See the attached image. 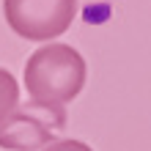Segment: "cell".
Wrapping results in <instances>:
<instances>
[{
    "mask_svg": "<svg viewBox=\"0 0 151 151\" xmlns=\"http://www.w3.org/2000/svg\"><path fill=\"white\" fill-rule=\"evenodd\" d=\"M19 104V85L8 69H0V124L17 110Z\"/></svg>",
    "mask_w": 151,
    "mask_h": 151,
    "instance_id": "4",
    "label": "cell"
},
{
    "mask_svg": "<svg viewBox=\"0 0 151 151\" xmlns=\"http://www.w3.org/2000/svg\"><path fill=\"white\" fill-rule=\"evenodd\" d=\"M66 107L25 104L0 124V148L6 151H44L66 129Z\"/></svg>",
    "mask_w": 151,
    "mask_h": 151,
    "instance_id": "2",
    "label": "cell"
},
{
    "mask_svg": "<svg viewBox=\"0 0 151 151\" xmlns=\"http://www.w3.org/2000/svg\"><path fill=\"white\" fill-rule=\"evenodd\" d=\"M85 85V60L69 44L39 47L25 63V88L30 102L66 107Z\"/></svg>",
    "mask_w": 151,
    "mask_h": 151,
    "instance_id": "1",
    "label": "cell"
},
{
    "mask_svg": "<svg viewBox=\"0 0 151 151\" xmlns=\"http://www.w3.org/2000/svg\"><path fill=\"white\" fill-rule=\"evenodd\" d=\"M3 14L17 36L50 41L69 30L77 17V0H3Z\"/></svg>",
    "mask_w": 151,
    "mask_h": 151,
    "instance_id": "3",
    "label": "cell"
},
{
    "mask_svg": "<svg viewBox=\"0 0 151 151\" xmlns=\"http://www.w3.org/2000/svg\"><path fill=\"white\" fill-rule=\"evenodd\" d=\"M44 151H93V148L85 146L83 140H55V143L47 146Z\"/></svg>",
    "mask_w": 151,
    "mask_h": 151,
    "instance_id": "5",
    "label": "cell"
}]
</instances>
